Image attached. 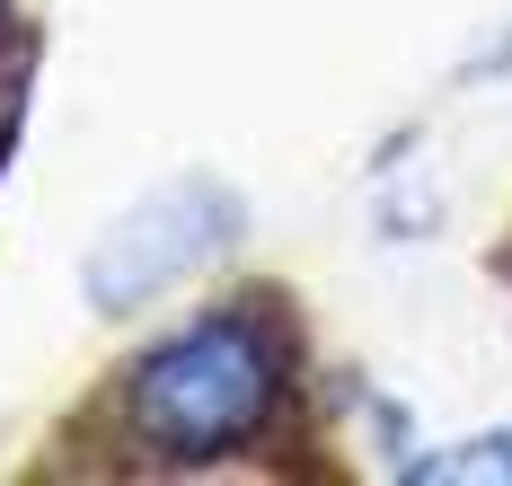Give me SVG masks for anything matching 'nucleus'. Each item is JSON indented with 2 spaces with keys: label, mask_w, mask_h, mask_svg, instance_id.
Wrapping results in <instances>:
<instances>
[{
  "label": "nucleus",
  "mask_w": 512,
  "mask_h": 486,
  "mask_svg": "<svg viewBox=\"0 0 512 486\" xmlns=\"http://www.w3.org/2000/svg\"><path fill=\"white\" fill-rule=\"evenodd\" d=\"M274 407V354L248 319H212L177 345H159L151 363L133 372V425L159 451L212 460L230 442H248Z\"/></svg>",
  "instance_id": "1"
}]
</instances>
